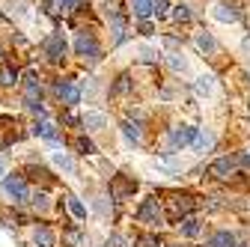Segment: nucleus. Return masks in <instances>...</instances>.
Returning <instances> with one entry per match:
<instances>
[{"instance_id": "nucleus-1", "label": "nucleus", "mask_w": 250, "mask_h": 247, "mask_svg": "<svg viewBox=\"0 0 250 247\" xmlns=\"http://www.w3.org/2000/svg\"><path fill=\"white\" fill-rule=\"evenodd\" d=\"M27 197H30V191H27V182L21 176L3 179V185H0V200H6L12 206H21V203H27Z\"/></svg>"}, {"instance_id": "nucleus-2", "label": "nucleus", "mask_w": 250, "mask_h": 247, "mask_svg": "<svg viewBox=\"0 0 250 247\" xmlns=\"http://www.w3.org/2000/svg\"><path fill=\"white\" fill-rule=\"evenodd\" d=\"M137 221H140V224H149V226H161V224H164V211H161L158 200H146V203L137 208Z\"/></svg>"}, {"instance_id": "nucleus-3", "label": "nucleus", "mask_w": 250, "mask_h": 247, "mask_svg": "<svg viewBox=\"0 0 250 247\" xmlns=\"http://www.w3.org/2000/svg\"><path fill=\"white\" fill-rule=\"evenodd\" d=\"M134 191H137L134 179H125V176H113L110 179V197L113 200H125V197H131Z\"/></svg>"}, {"instance_id": "nucleus-4", "label": "nucleus", "mask_w": 250, "mask_h": 247, "mask_svg": "<svg viewBox=\"0 0 250 247\" xmlns=\"http://www.w3.org/2000/svg\"><path fill=\"white\" fill-rule=\"evenodd\" d=\"M75 54H78V57H89V60H99V57H102V48H99V42L92 39V36L81 33V36L75 39Z\"/></svg>"}, {"instance_id": "nucleus-5", "label": "nucleus", "mask_w": 250, "mask_h": 247, "mask_svg": "<svg viewBox=\"0 0 250 247\" xmlns=\"http://www.w3.org/2000/svg\"><path fill=\"white\" fill-rule=\"evenodd\" d=\"M197 131H200V128H194V125H176V128L170 131V146H173V149L191 146L194 137H197Z\"/></svg>"}, {"instance_id": "nucleus-6", "label": "nucleus", "mask_w": 250, "mask_h": 247, "mask_svg": "<svg viewBox=\"0 0 250 247\" xmlns=\"http://www.w3.org/2000/svg\"><path fill=\"white\" fill-rule=\"evenodd\" d=\"M45 54H48L51 63H60V60L66 57V39H62L60 33H57V36H48V42H45Z\"/></svg>"}, {"instance_id": "nucleus-7", "label": "nucleus", "mask_w": 250, "mask_h": 247, "mask_svg": "<svg viewBox=\"0 0 250 247\" xmlns=\"http://www.w3.org/2000/svg\"><path fill=\"white\" fill-rule=\"evenodd\" d=\"M235 164H238V161L229 158V155H227V158H217V161L208 167V176H214V179H229V176L235 173Z\"/></svg>"}, {"instance_id": "nucleus-8", "label": "nucleus", "mask_w": 250, "mask_h": 247, "mask_svg": "<svg viewBox=\"0 0 250 247\" xmlns=\"http://www.w3.org/2000/svg\"><path fill=\"white\" fill-rule=\"evenodd\" d=\"M24 89H27V102H36L42 96V83H39V78H36L33 69L24 72Z\"/></svg>"}, {"instance_id": "nucleus-9", "label": "nucleus", "mask_w": 250, "mask_h": 247, "mask_svg": "<svg viewBox=\"0 0 250 247\" xmlns=\"http://www.w3.org/2000/svg\"><path fill=\"white\" fill-rule=\"evenodd\" d=\"M179 229H182V235H185V238H197V235L203 232V224H200V218H194V214H188V218H182Z\"/></svg>"}, {"instance_id": "nucleus-10", "label": "nucleus", "mask_w": 250, "mask_h": 247, "mask_svg": "<svg viewBox=\"0 0 250 247\" xmlns=\"http://www.w3.org/2000/svg\"><path fill=\"white\" fill-rule=\"evenodd\" d=\"M60 99H62V104H78L81 102V89H78V83H60Z\"/></svg>"}, {"instance_id": "nucleus-11", "label": "nucleus", "mask_w": 250, "mask_h": 247, "mask_svg": "<svg viewBox=\"0 0 250 247\" xmlns=\"http://www.w3.org/2000/svg\"><path fill=\"white\" fill-rule=\"evenodd\" d=\"M33 131H36L39 137L51 140V143H57V140H60V131H57V125H54V122H48V119H39L36 125H33Z\"/></svg>"}, {"instance_id": "nucleus-12", "label": "nucleus", "mask_w": 250, "mask_h": 247, "mask_svg": "<svg viewBox=\"0 0 250 247\" xmlns=\"http://www.w3.org/2000/svg\"><path fill=\"white\" fill-rule=\"evenodd\" d=\"M194 208V203H191V197H173L170 200V218H179V214H185L188 218V211Z\"/></svg>"}, {"instance_id": "nucleus-13", "label": "nucleus", "mask_w": 250, "mask_h": 247, "mask_svg": "<svg viewBox=\"0 0 250 247\" xmlns=\"http://www.w3.org/2000/svg\"><path fill=\"white\" fill-rule=\"evenodd\" d=\"M122 134H125V140H128V143H140V137H143V128H140V122H131V119H125V122H122Z\"/></svg>"}, {"instance_id": "nucleus-14", "label": "nucleus", "mask_w": 250, "mask_h": 247, "mask_svg": "<svg viewBox=\"0 0 250 247\" xmlns=\"http://www.w3.org/2000/svg\"><path fill=\"white\" fill-rule=\"evenodd\" d=\"M33 241L39 244V247H54V232L48 229V226H36V232H33Z\"/></svg>"}, {"instance_id": "nucleus-15", "label": "nucleus", "mask_w": 250, "mask_h": 247, "mask_svg": "<svg viewBox=\"0 0 250 247\" xmlns=\"http://www.w3.org/2000/svg\"><path fill=\"white\" fill-rule=\"evenodd\" d=\"M208 247H238V244H235L232 232H214L211 241H208Z\"/></svg>"}, {"instance_id": "nucleus-16", "label": "nucleus", "mask_w": 250, "mask_h": 247, "mask_svg": "<svg viewBox=\"0 0 250 247\" xmlns=\"http://www.w3.org/2000/svg\"><path fill=\"white\" fill-rule=\"evenodd\" d=\"M83 125H86L89 131H102V128L107 125V119H104V113H86V116H83Z\"/></svg>"}, {"instance_id": "nucleus-17", "label": "nucleus", "mask_w": 250, "mask_h": 247, "mask_svg": "<svg viewBox=\"0 0 250 247\" xmlns=\"http://www.w3.org/2000/svg\"><path fill=\"white\" fill-rule=\"evenodd\" d=\"M54 164L60 170H66V173H75V161H72L69 152H54Z\"/></svg>"}, {"instance_id": "nucleus-18", "label": "nucleus", "mask_w": 250, "mask_h": 247, "mask_svg": "<svg viewBox=\"0 0 250 247\" xmlns=\"http://www.w3.org/2000/svg\"><path fill=\"white\" fill-rule=\"evenodd\" d=\"M78 9V0H51V12L60 15V12H75Z\"/></svg>"}, {"instance_id": "nucleus-19", "label": "nucleus", "mask_w": 250, "mask_h": 247, "mask_svg": "<svg viewBox=\"0 0 250 247\" xmlns=\"http://www.w3.org/2000/svg\"><path fill=\"white\" fill-rule=\"evenodd\" d=\"M131 9H134V15L137 18H149L152 15V0H131Z\"/></svg>"}, {"instance_id": "nucleus-20", "label": "nucleus", "mask_w": 250, "mask_h": 247, "mask_svg": "<svg viewBox=\"0 0 250 247\" xmlns=\"http://www.w3.org/2000/svg\"><path fill=\"white\" fill-rule=\"evenodd\" d=\"M66 206H69V211H72V218H78V221H83V218H86V206H83L78 197H69V203H66Z\"/></svg>"}, {"instance_id": "nucleus-21", "label": "nucleus", "mask_w": 250, "mask_h": 247, "mask_svg": "<svg viewBox=\"0 0 250 247\" xmlns=\"http://www.w3.org/2000/svg\"><path fill=\"white\" fill-rule=\"evenodd\" d=\"M27 200H30V206H33V208H36L39 214L51 208V203H48V197H45V194H33V197H27Z\"/></svg>"}, {"instance_id": "nucleus-22", "label": "nucleus", "mask_w": 250, "mask_h": 247, "mask_svg": "<svg viewBox=\"0 0 250 247\" xmlns=\"http://www.w3.org/2000/svg\"><path fill=\"white\" fill-rule=\"evenodd\" d=\"M197 45H200L206 54H214V51H217V42H214L208 33H200V36H197Z\"/></svg>"}, {"instance_id": "nucleus-23", "label": "nucleus", "mask_w": 250, "mask_h": 247, "mask_svg": "<svg viewBox=\"0 0 250 247\" xmlns=\"http://www.w3.org/2000/svg\"><path fill=\"white\" fill-rule=\"evenodd\" d=\"M128 89H131L128 75H119V78H116V83H113V96H122V92H128Z\"/></svg>"}, {"instance_id": "nucleus-24", "label": "nucleus", "mask_w": 250, "mask_h": 247, "mask_svg": "<svg viewBox=\"0 0 250 247\" xmlns=\"http://www.w3.org/2000/svg\"><path fill=\"white\" fill-rule=\"evenodd\" d=\"M211 89H214V78H211V75H206V78L197 81V92H200V96H208Z\"/></svg>"}, {"instance_id": "nucleus-25", "label": "nucleus", "mask_w": 250, "mask_h": 247, "mask_svg": "<svg viewBox=\"0 0 250 247\" xmlns=\"http://www.w3.org/2000/svg\"><path fill=\"white\" fill-rule=\"evenodd\" d=\"M214 18H217V21H235L238 15H235L229 6H217V9H214Z\"/></svg>"}, {"instance_id": "nucleus-26", "label": "nucleus", "mask_w": 250, "mask_h": 247, "mask_svg": "<svg viewBox=\"0 0 250 247\" xmlns=\"http://www.w3.org/2000/svg\"><path fill=\"white\" fill-rule=\"evenodd\" d=\"M208 143H211V134H208V131H197V137H194V149L200 152V149H206Z\"/></svg>"}, {"instance_id": "nucleus-27", "label": "nucleus", "mask_w": 250, "mask_h": 247, "mask_svg": "<svg viewBox=\"0 0 250 247\" xmlns=\"http://www.w3.org/2000/svg\"><path fill=\"white\" fill-rule=\"evenodd\" d=\"M167 0H152V15H158V18H164L167 15Z\"/></svg>"}, {"instance_id": "nucleus-28", "label": "nucleus", "mask_w": 250, "mask_h": 247, "mask_svg": "<svg viewBox=\"0 0 250 247\" xmlns=\"http://www.w3.org/2000/svg\"><path fill=\"white\" fill-rule=\"evenodd\" d=\"M173 18L176 21H188V18H191V9H188L185 3H179V6H173Z\"/></svg>"}, {"instance_id": "nucleus-29", "label": "nucleus", "mask_w": 250, "mask_h": 247, "mask_svg": "<svg viewBox=\"0 0 250 247\" xmlns=\"http://www.w3.org/2000/svg\"><path fill=\"white\" fill-rule=\"evenodd\" d=\"M75 146H78L81 152H86V155H92V152H96V146H92V140H86V137H78V140H75Z\"/></svg>"}, {"instance_id": "nucleus-30", "label": "nucleus", "mask_w": 250, "mask_h": 247, "mask_svg": "<svg viewBox=\"0 0 250 247\" xmlns=\"http://www.w3.org/2000/svg\"><path fill=\"white\" fill-rule=\"evenodd\" d=\"M137 247H161V244H158V238H155V235H140L137 238Z\"/></svg>"}, {"instance_id": "nucleus-31", "label": "nucleus", "mask_w": 250, "mask_h": 247, "mask_svg": "<svg viewBox=\"0 0 250 247\" xmlns=\"http://www.w3.org/2000/svg\"><path fill=\"white\" fill-rule=\"evenodd\" d=\"M170 69H173V72H185V69H188V63H185L182 57H176V54H173V57H170Z\"/></svg>"}, {"instance_id": "nucleus-32", "label": "nucleus", "mask_w": 250, "mask_h": 247, "mask_svg": "<svg viewBox=\"0 0 250 247\" xmlns=\"http://www.w3.org/2000/svg\"><path fill=\"white\" fill-rule=\"evenodd\" d=\"M96 211L102 214V218H104V214L110 211V206H107V197H99V200H96Z\"/></svg>"}, {"instance_id": "nucleus-33", "label": "nucleus", "mask_w": 250, "mask_h": 247, "mask_svg": "<svg viewBox=\"0 0 250 247\" xmlns=\"http://www.w3.org/2000/svg\"><path fill=\"white\" fill-rule=\"evenodd\" d=\"M0 81H3V83H15V72L12 69H0Z\"/></svg>"}, {"instance_id": "nucleus-34", "label": "nucleus", "mask_w": 250, "mask_h": 247, "mask_svg": "<svg viewBox=\"0 0 250 247\" xmlns=\"http://www.w3.org/2000/svg\"><path fill=\"white\" fill-rule=\"evenodd\" d=\"M27 107H30V113H36V116H45V107H42V102H27Z\"/></svg>"}, {"instance_id": "nucleus-35", "label": "nucleus", "mask_w": 250, "mask_h": 247, "mask_svg": "<svg viewBox=\"0 0 250 247\" xmlns=\"http://www.w3.org/2000/svg\"><path fill=\"white\" fill-rule=\"evenodd\" d=\"M140 54H143V60H155V51L152 48H140Z\"/></svg>"}, {"instance_id": "nucleus-36", "label": "nucleus", "mask_w": 250, "mask_h": 247, "mask_svg": "<svg viewBox=\"0 0 250 247\" xmlns=\"http://www.w3.org/2000/svg\"><path fill=\"white\" fill-rule=\"evenodd\" d=\"M241 164H244V167H250V149H247L244 155H241Z\"/></svg>"}, {"instance_id": "nucleus-37", "label": "nucleus", "mask_w": 250, "mask_h": 247, "mask_svg": "<svg viewBox=\"0 0 250 247\" xmlns=\"http://www.w3.org/2000/svg\"><path fill=\"white\" fill-rule=\"evenodd\" d=\"M6 167H9V161H6V158H0V176L6 173Z\"/></svg>"}, {"instance_id": "nucleus-38", "label": "nucleus", "mask_w": 250, "mask_h": 247, "mask_svg": "<svg viewBox=\"0 0 250 247\" xmlns=\"http://www.w3.org/2000/svg\"><path fill=\"white\" fill-rule=\"evenodd\" d=\"M244 45H247V48H250V36H247V42H244Z\"/></svg>"}]
</instances>
